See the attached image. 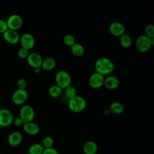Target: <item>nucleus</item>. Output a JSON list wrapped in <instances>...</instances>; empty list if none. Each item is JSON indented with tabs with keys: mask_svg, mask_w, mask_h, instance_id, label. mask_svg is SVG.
I'll use <instances>...</instances> for the list:
<instances>
[{
	"mask_svg": "<svg viewBox=\"0 0 154 154\" xmlns=\"http://www.w3.org/2000/svg\"><path fill=\"white\" fill-rule=\"evenodd\" d=\"M108 109L110 112L115 114H119L124 111L125 107L120 102L115 101L111 103Z\"/></svg>",
	"mask_w": 154,
	"mask_h": 154,
	"instance_id": "19",
	"label": "nucleus"
},
{
	"mask_svg": "<svg viewBox=\"0 0 154 154\" xmlns=\"http://www.w3.org/2000/svg\"><path fill=\"white\" fill-rule=\"evenodd\" d=\"M94 67L96 72L104 76L110 74L113 71L114 66L112 60L109 58L100 57L96 60Z\"/></svg>",
	"mask_w": 154,
	"mask_h": 154,
	"instance_id": "1",
	"label": "nucleus"
},
{
	"mask_svg": "<svg viewBox=\"0 0 154 154\" xmlns=\"http://www.w3.org/2000/svg\"><path fill=\"white\" fill-rule=\"evenodd\" d=\"M56 66V61L52 57H47L43 60L41 67L45 70H51Z\"/></svg>",
	"mask_w": 154,
	"mask_h": 154,
	"instance_id": "18",
	"label": "nucleus"
},
{
	"mask_svg": "<svg viewBox=\"0 0 154 154\" xmlns=\"http://www.w3.org/2000/svg\"><path fill=\"white\" fill-rule=\"evenodd\" d=\"M63 42L66 45L70 47L76 43L74 36L70 34H67L64 36Z\"/></svg>",
	"mask_w": 154,
	"mask_h": 154,
	"instance_id": "26",
	"label": "nucleus"
},
{
	"mask_svg": "<svg viewBox=\"0 0 154 154\" xmlns=\"http://www.w3.org/2000/svg\"><path fill=\"white\" fill-rule=\"evenodd\" d=\"M3 38L9 44L15 45L19 42L20 36L16 31L8 29L3 34Z\"/></svg>",
	"mask_w": 154,
	"mask_h": 154,
	"instance_id": "12",
	"label": "nucleus"
},
{
	"mask_svg": "<svg viewBox=\"0 0 154 154\" xmlns=\"http://www.w3.org/2000/svg\"><path fill=\"white\" fill-rule=\"evenodd\" d=\"M8 29V26L6 20L0 19V33L3 34Z\"/></svg>",
	"mask_w": 154,
	"mask_h": 154,
	"instance_id": "30",
	"label": "nucleus"
},
{
	"mask_svg": "<svg viewBox=\"0 0 154 154\" xmlns=\"http://www.w3.org/2000/svg\"><path fill=\"white\" fill-rule=\"evenodd\" d=\"M145 35L150 38H154V26L153 24H148L145 28Z\"/></svg>",
	"mask_w": 154,
	"mask_h": 154,
	"instance_id": "27",
	"label": "nucleus"
},
{
	"mask_svg": "<svg viewBox=\"0 0 154 154\" xmlns=\"http://www.w3.org/2000/svg\"><path fill=\"white\" fill-rule=\"evenodd\" d=\"M120 85L119 79L114 76H108L106 78H105L103 85L109 89L114 90L117 88Z\"/></svg>",
	"mask_w": 154,
	"mask_h": 154,
	"instance_id": "16",
	"label": "nucleus"
},
{
	"mask_svg": "<svg viewBox=\"0 0 154 154\" xmlns=\"http://www.w3.org/2000/svg\"><path fill=\"white\" fill-rule=\"evenodd\" d=\"M8 29L17 31L23 24V20L20 16L17 14H13L10 15L6 20Z\"/></svg>",
	"mask_w": 154,
	"mask_h": 154,
	"instance_id": "6",
	"label": "nucleus"
},
{
	"mask_svg": "<svg viewBox=\"0 0 154 154\" xmlns=\"http://www.w3.org/2000/svg\"><path fill=\"white\" fill-rule=\"evenodd\" d=\"M41 144L44 149L51 148L54 145V140L50 136H46L43 138Z\"/></svg>",
	"mask_w": 154,
	"mask_h": 154,
	"instance_id": "25",
	"label": "nucleus"
},
{
	"mask_svg": "<svg viewBox=\"0 0 154 154\" xmlns=\"http://www.w3.org/2000/svg\"><path fill=\"white\" fill-rule=\"evenodd\" d=\"M110 113H111V112H110L109 109H105L103 110V114L104 116H108V115H109Z\"/></svg>",
	"mask_w": 154,
	"mask_h": 154,
	"instance_id": "33",
	"label": "nucleus"
},
{
	"mask_svg": "<svg viewBox=\"0 0 154 154\" xmlns=\"http://www.w3.org/2000/svg\"><path fill=\"white\" fill-rule=\"evenodd\" d=\"M154 45V38H150L145 35H141L136 40L135 47L140 52H145Z\"/></svg>",
	"mask_w": 154,
	"mask_h": 154,
	"instance_id": "3",
	"label": "nucleus"
},
{
	"mask_svg": "<svg viewBox=\"0 0 154 154\" xmlns=\"http://www.w3.org/2000/svg\"><path fill=\"white\" fill-rule=\"evenodd\" d=\"M16 86L17 87V89H22L24 90L25 89L26 87V81L23 78H19L16 81Z\"/></svg>",
	"mask_w": 154,
	"mask_h": 154,
	"instance_id": "29",
	"label": "nucleus"
},
{
	"mask_svg": "<svg viewBox=\"0 0 154 154\" xmlns=\"http://www.w3.org/2000/svg\"><path fill=\"white\" fill-rule=\"evenodd\" d=\"M13 123L14 124V125L16 127H21L24 124L23 121L22 120V119L19 117H17L16 119H14L13 121Z\"/></svg>",
	"mask_w": 154,
	"mask_h": 154,
	"instance_id": "32",
	"label": "nucleus"
},
{
	"mask_svg": "<svg viewBox=\"0 0 154 154\" xmlns=\"http://www.w3.org/2000/svg\"><path fill=\"white\" fill-rule=\"evenodd\" d=\"M7 141L10 146L16 147L22 143V135L19 131L11 132L8 137Z\"/></svg>",
	"mask_w": 154,
	"mask_h": 154,
	"instance_id": "14",
	"label": "nucleus"
},
{
	"mask_svg": "<svg viewBox=\"0 0 154 154\" xmlns=\"http://www.w3.org/2000/svg\"><path fill=\"white\" fill-rule=\"evenodd\" d=\"M70 51L72 54L76 57H81L83 55L85 52L84 46L78 43H75L72 46H71Z\"/></svg>",
	"mask_w": 154,
	"mask_h": 154,
	"instance_id": "20",
	"label": "nucleus"
},
{
	"mask_svg": "<svg viewBox=\"0 0 154 154\" xmlns=\"http://www.w3.org/2000/svg\"><path fill=\"white\" fill-rule=\"evenodd\" d=\"M22 127L24 132L30 135H35L40 131L38 125L33 122L24 123Z\"/></svg>",
	"mask_w": 154,
	"mask_h": 154,
	"instance_id": "15",
	"label": "nucleus"
},
{
	"mask_svg": "<svg viewBox=\"0 0 154 154\" xmlns=\"http://www.w3.org/2000/svg\"><path fill=\"white\" fill-rule=\"evenodd\" d=\"M63 89H61L57 85H51L48 89V93L49 96L53 98H57L61 96L62 94Z\"/></svg>",
	"mask_w": 154,
	"mask_h": 154,
	"instance_id": "21",
	"label": "nucleus"
},
{
	"mask_svg": "<svg viewBox=\"0 0 154 154\" xmlns=\"http://www.w3.org/2000/svg\"><path fill=\"white\" fill-rule=\"evenodd\" d=\"M64 90H65V91H64L65 96L69 99L77 96L76 89L71 85L67 87V88H66Z\"/></svg>",
	"mask_w": 154,
	"mask_h": 154,
	"instance_id": "24",
	"label": "nucleus"
},
{
	"mask_svg": "<svg viewBox=\"0 0 154 154\" xmlns=\"http://www.w3.org/2000/svg\"><path fill=\"white\" fill-rule=\"evenodd\" d=\"M14 117L11 111L7 108L0 109V126L7 127L13 123Z\"/></svg>",
	"mask_w": 154,
	"mask_h": 154,
	"instance_id": "8",
	"label": "nucleus"
},
{
	"mask_svg": "<svg viewBox=\"0 0 154 154\" xmlns=\"http://www.w3.org/2000/svg\"><path fill=\"white\" fill-rule=\"evenodd\" d=\"M34 71L36 74L40 73L41 72V68L40 67H37V68H34Z\"/></svg>",
	"mask_w": 154,
	"mask_h": 154,
	"instance_id": "34",
	"label": "nucleus"
},
{
	"mask_svg": "<svg viewBox=\"0 0 154 154\" xmlns=\"http://www.w3.org/2000/svg\"><path fill=\"white\" fill-rule=\"evenodd\" d=\"M56 85L60 87L61 89H65L70 85L72 78L69 73L65 70H60L55 76Z\"/></svg>",
	"mask_w": 154,
	"mask_h": 154,
	"instance_id": "4",
	"label": "nucleus"
},
{
	"mask_svg": "<svg viewBox=\"0 0 154 154\" xmlns=\"http://www.w3.org/2000/svg\"><path fill=\"white\" fill-rule=\"evenodd\" d=\"M28 97V92L25 89H17L14 91L11 96V100L14 104L17 105H23Z\"/></svg>",
	"mask_w": 154,
	"mask_h": 154,
	"instance_id": "7",
	"label": "nucleus"
},
{
	"mask_svg": "<svg viewBox=\"0 0 154 154\" xmlns=\"http://www.w3.org/2000/svg\"><path fill=\"white\" fill-rule=\"evenodd\" d=\"M97 149V144L93 141H87L83 146V151L85 154H95Z\"/></svg>",
	"mask_w": 154,
	"mask_h": 154,
	"instance_id": "17",
	"label": "nucleus"
},
{
	"mask_svg": "<svg viewBox=\"0 0 154 154\" xmlns=\"http://www.w3.org/2000/svg\"><path fill=\"white\" fill-rule=\"evenodd\" d=\"M42 154H59V153L53 147H51V148L44 149V150Z\"/></svg>",
	"mask_w": 154,
	"mask_h": 154,
	"instance_id": "31",
	"label": "nucleus"
},
{
	"mask_svg": "<svg viewBox=\"0 0 154 154\" xmlns=\"http://www.w3.org/2000/svg\"><path fill=\"white\" fill-rule=\"evenodd\" d=\"M26 59L28 64L33 69L41 67L43 60L41 55L37 52L29 53Z\"/></svg>",
	"mask_w": 154,
	"mask_h": 154,
	"instance_id": "11",
	"label": "nucleus"
},
{
	"mask_svg": "<svg viewBox=\"0 0 154 154\" xmlns=\"http://www.w3.org/2000/svg\"><path fill=\"white\" fill-rule=\"evenodd\" d=\"M44 147L41 143H34L30 146L28 149L29 154H42Z\"/></svg>",
	"mask_w": 154,
	"mask_h": 154,
	"instance_id": "22",
	"label": "nucleus"
},
{
	"mask_svg": "<svg viewBox=\"0 0 154 154\" xmlns=\"http://www.w3.org/2000/svg\"><path fill=\"white\" fill-rule=\"evenodd\" d=\"M19 42L22 48L28 51L34 48L35 45V39L33 35L29 33H24L20 37Z\"/></svg>",
	"mask_w": 154,
	"mask_h": 154,
	"instance_id": "9",
	"label": "nucleus"
},
{
	"mask_svg": "<svg viewBox=\"0 0 154 154\" xmlns=\"http://www.w3.org/2000/svg\"><path fill=\"white\" fill-rule=\"evenodd\" d=\"M104 80V76L97 72H94L90 75L88 79V83L91 87L93 88H99L103 85Z\"/></svg>",
	"mask_w": 154,
	"mask_h": 154,
	"instance_id": "10",
	"label": "nucleus"
},
{
	"mask_svg": "<svg viewBox=\"0 0 154 154\" xmlns=\"http://www.w3.org/2000/svg\"><path fill=\"white\" fill-rule=\"evenodd\" d=\"M29 51L25 49V48H20L18 51H17V55H18V57L22 59H25V58H26L29 55Z\"/></svg>",
	"mask_w": 154,
	"mask_h": 154,
	"instance_id": "28",
	"label": "nucleus"
},
{
	"mask_svg": "<svg viewBox=\"0 0 154 154\" xmlns=\"http://www.w3.org/2000/svg\"><path fill=\"white\" fill-rule=\"evenodd\" d=\"M132 42L131 37L128 34L125 32L120 36V43L122 47L125 48H128L131 46Z\"/></svg>",
	"mask_w": 154,
	"mask_h": 154,
	"instance_id": "23",
	"label": "nucleus"
},
{
	"mask_svg": "<svg viewBox=\"0 0 154 154\" xmlns=\"http://www.w3.org/2000/svg\"><path fill=\"white\" fill-rule=\"evenodd\" d=\"M87 102L85 99L79 95L70 99L68 102V106L70 111L78 113L82 112L85 108Z\"/></svg>",
	"mask_w": 154,
	"mask_h": 154,
	"instance_id": "2",
	"label": "nucleus"
},
{
	"mask_svg": "<svg viewBox=\"0 0 154 154\" xmlns=\"http://www.w3.org/2000/svg\"><path fill=\"white\" fill-rule=\"evenodd\" d=\"M34 116V109L31 105H25L21 107L19 111V117L22 119L23 123L32 122Z\"/></svg>",
	"mask_w": 154,
	"mask_h": 154,
	"instance_id": "5",
	"label": "nucleus"
},
{
	"mask_svg": "<svg viewBox=\"0 0 154 154\" xmlns=\"http://www.w3.org/2000/svg\"><path fill=\"white\" fill-rule=\"evenodd\" d=\"M109 31L112 35L116 37H120L125 33L126 28L122 23L119 22H114L109 25Z\"/></svg>",
	"mask_w": 154,
	"mask_h": 154,
	"instance_id": "13",
	"label": "nucleus"
}]
</instances>
